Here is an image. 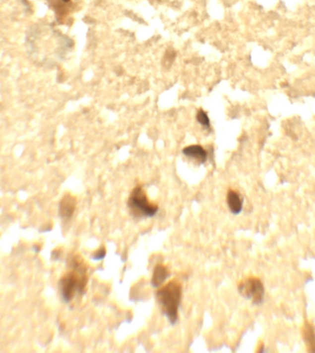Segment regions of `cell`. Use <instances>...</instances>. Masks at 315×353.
<instances>
[{"instance_id":"5","label":"cell","mask_w":315,"mask_h":353,"mask_svg":"<svg viewBox=\"0 0 315 353\" xmlns=\"http://www.w3.org/2000/svg\"><path fill=\"white\" fill-rule=\"evenodd\" d=\"M77 202L74 197L69 194L65 195L63 199L61 200L59 204V214L64 220H68L72 217L74 212L76 210Z\"/></svg>"},{"instance_id":"1","label":"cell","mask_w":315,"mask_h":353,"mask_svg":"<svg viewBox=\"0 0 315 353\" xmlns=\"http://www.w3.org/2000/svg\"><path fill=\"white\" fill-rule=\"evenodd\" d=\"M69 267L70 270L60 281V294L65 303L70 302L77 295H82L88 282L86 266L79 257H72Z\"/></svg>"},{"instance_id":"8","label":"cell","mask_w":315,"mask_h":353,"mask_svg":"<svg viewBox=\"0 0 315 353\" xmlns=\"http://www.w3.org/2000/svg\"><path fill=\"white\" fill-rule=\"evenodd\" d=\"M170 275L167 267L163 266L162 264H158L153 270V274L151 278V285L154 288H160L164 282L167 280Z\"/></svg>"},{"instance_id":"9","label":"cell","mask_w":315,"mask_h":353,"mask_svg":"<svg viewBox=\"0 0 315 353\" xmlns=\"http://www.w3.org/2000/svg\"><path fill=\"white\" fill-rule=\"evenodd\" d=\"M304 338L305 341L308 344V347H311L312 349L310 351L315 352V329L313 327H311L310 325H307L304 328Z\"/></svg>"},{"instance_id":"4","label":"cell","mask_w":315,"mask_h":353,"mask_svg":"<svg viewBox=\"0 0 315 353\" xmlns=\"http://www.w3.org/2000/svg\"><path fill=\"white\" fill-rule=\"evenodd\" d=\"M239 293L253 304H261L264 296V285L256 278H249L239 284Z\"/></svg>"},{"instance_id":"7","label":"cell","mask_w":315,"mask_h":353,"mask_svg":"<svg viewBox=\"0 0 315 353\" xmlns=\"http://www.w3.org/2000/svg\"><path fill=\"white\" fill-rule=\"evenodd\" d=\"M183 154L187 157L204 164L207 160V152L201 146L193 145L183 149Z\"/></svg>"},{"instance_id":"11","label":"cell","mask_w":315,"mask_h":353,"mask_svg":"<svg viewBox=\"0 0 315 353\" xmlns=\"http://www.w3.org/2000/svg\"><path fill=\"white\" fill-rule=\"evenodd\" d=\"M105 255H106V250L103 247V248L97 250V251L93 253L92 258H93L94 260H101V259L104 258Z\"/></svg>"},{"instance_id":"3","label":"cell","mask_w":315,"mask_h":353,"mask_svg":"<svg viewBox=\"0 0 315 353\" xmlns=\"http://www.w3.org/2000/svg\"><path fill=\"white\" fill-rule=\"evenodd\" d=\"M127 204L130 212L136 218L154 217L159 211V206L148 201L142 187H136L133 190L129 196Z\"/></svg>"},{"instance_id":"6","label":"cell","mask_w":315,"mask_h":353,"mask_svg":"<svg viewBox=\"0 0 315 353\" xmlns=\"http://www.w3.org/2000/svg\"><path fill=\"white\" fill-rule=\"evenodd\" d=\"M227 204L232 214H239L244 208V199L240 193L230 190L227 194Z\"/></svg>"},{"instance_id":"12","label":"cell","mask_w":315,"mask_h":353,"mask_svg":"<svg viewBox=\"0 0 315 353\" xmlns=\"http://www.w3.org/2000/svg\"><path fill=\"white\" fill-rule=\"evenodd\" d=\"M59 1H61L63 4H67L70 2V0H59Z\"/></svg>"},{"instance_id":"10","label":"cell","mask_w":315,"mask_h":353,"mask_svg":"<svg viewBox=\"0 0 315 353\" xmlns=\"http://www.w3.org/2000/svg\"><path fill=\"white\" fill-rule=\"evenodd\" d=\"M196 120L205 129L210 128V120L203 109H199L196 114Z\"/></svg>"},{"instance_id":"2","label":"cell","mask_w":315,"mask_h":353,"mask_svg":"<svg viewBox=\"0 0 315 353\" xmlns=\"http://www.w3.org/2000/svg\"><path fill=\"white\" fill-rule=\"evenodd\" d=\"M156 299L161 307L162 314L169 322L174 325L178 321L179 308L182 299V284L178 281H171L164 286L158 288Z\"/></svg>"}]
</instances>
